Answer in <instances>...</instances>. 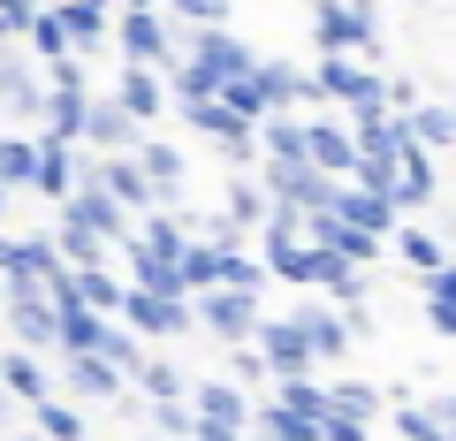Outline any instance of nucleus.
I'll return each instance as SVG.
<instances>
[{"label":"nucleus","mask_w":456,"mask_h":441,"mask_svg":"<svg viewBox=\"0 0 456 441\" xmlns=\"http://www.w3.org/2000/svg\"><path fill=\"white\" fill-rule=\"evenodd\" d=\"M31 0H0V53H23V38H31Z\"/></svg>","instance_id":"nucleus-32"},{"label":"nucleus","mask_w":456,"mask_h":441,"mask_svg":"<svg viewBox=\"0 0 456 441\" xmlns=\"http://www.w3.org/2000/svg\"><path fill=\"white\" fill-rule=\"evenodd\" d=\"M84 183V152L77 145H46L38 137V167H31V198H46V206H61L69 191Z\"/></svg>","instance_id":"nucleus-24"},{"label":"nucleus","mask_w":456,"mask_h":441,"mask_svg":"<svg viewBox=\"0 0 456 441\" xmlns=\"http://www.w3.org/2000/svg\"><path fill=\"white\" fill-rule=\"evenodd\" d=\"M107 99H114V107H122V115H130L145 137H152V122L175 115V99H167V77H152V69H114Z\"/></svg>","instance_id":"nucleus-12"},{"label":"nucleus","mask_w":456,"mask_h":441,"mask_svg":"<svg viewBox=\"0 0 456 441\" xmlns=\"http://www.w3.org/2000/svg\"><path fill=\"white\" fill-rule=\"evenodd\" d=\"M160 16H167L175 38H213V31L236 23V8H228V0H183V8H160Z\"/></svg>","instance_id":"nucleus-29"},{"label":"nucleus","mask_w":456,"mask_h":441,"mask_svg":"<svg viewBox=\"0 0 456 441\" xmlns=\"http://www.w3.org/2000/svg\"><path fill=\"white\" fill-rule=\"evenodd\" d=\"M183 244H191V206L183 213H145L122 244V282L145 297H183Z\"/></svg>","instance_id":"nucleus-2"},{"label":"nucleus","mask_w":456,"mask_h":441,"mask_svg":"<svg viewBox=\"0 0 456 441\" xmlns=\"http://www.w3.org/2000/svg\"><path fill=\"white\" fill-rule=\"evenodd\" d=\"M183 411H191L198 426H236V434L251 426V396H244V388H228L221 373H213V380H191V396H183Z\"/></svg>","instance_id":"nucleus-18"},{"label":"nucleus","mask_w":456,"mask_h":441,"mask_svg":"<svg viewBox=\"0 0 456 441\" xmlns=\"http://www.w3.org/2000/svg\"><path fill=\"white\" fill-rule=\"evenodd\" d=\"M183 441H244V434H236V426H198L191 419V434H183Z\"/></svg>","instance_id":"nucleus-34"},{"label":"nucleus","mask_w":456,"mask_h":441,"mask_svg":"<svg viewBox=\"0 0 456 441\" xmlns=\"http://www.w3.org/2000/svg\"><path fill=\"white\" fill-rule=\"evenodd\" d=\"M16 441H38V434H16Z\"/></svg>","instance_id":"nucleus-36"},{"label":"nucleus","mask_w":456,"mask_h":441,"mask_svg":"<svg viewBox=\"0 0 456 441\" xmlns=\"http://www.w3.org/2000/svg\"><path fill=\"white\" fill-rule=\"evenodd\" d=\"M0 396L16 411H38L53 396V358H23V350H0Z\"/></svg>","instance_id":"nucleus-22"},{"label":"nucleus","mask_w":456,"mask_h":441,"mask_svg":"<svg viewBox=\"0 0 456 441\" xmlns=\"http://www.w3.org/2000/svg\"><path fill=\"white\" fill-rule=\"evenodd\" d=\"M327 221H335V229H350V236H373V244H388V236L403 229L388 198H373V191H350V183L335 191V213H327Z\"/></svg>","instance_id":"nucleus-16"},{"label":"nucleus","mask_w":456,"mask_h":441,"mask_svg":"<svg viewBox=\"0 0 456 441\" xmlns=\"http://www.w3.org/2000/svg\"><path fill=\"white\" fill-rule=\"evenodd\" d=\"M114 327H122L137 350H175V343H191V297H145V290H122Z\"/></svg>","instance_id":"nucleus-4"},{"label":"nucleus","mask_w":456,"mask_h":441,"mask_svg":"<svg viewBox=\"0 0 456 441\" xmlns=\"http://www.w3.org/2000/svg\"><path fill=\"white\" fill-rule=\"evenodd\" d=\"M16 419H23V411L8 404V396H0V441H16Z\"/></svg>","instance_id":"nucleus-35"},{"label":"nucleus","mask_w":456,"mask_h":441,"mask_svg":"<svg viewBox=\"0 0 456 441\" xmlns=\"http://www.w3.org/2000/svg\"><path fill=\"white\" fill-rule=\"evenodd\" d=\"M122 388L152 411V404H183V396H191V373H183V358H167V350H145V358L130 365V380H122Z\"/></svg>","instance_id":"nucleus-15"},{"label":"nucleus","mask_w":456,"mask_h":441,"mask_svg":"<svg viewBox=\"0 0 456 441\" xmlns=\"http://www.w3.org/2000/svg\"><path fill=\"white\" fill-rule=\"evenodd\" d=\"M395 130H403V145H411V152L441 160V152L456 145V107H449V99H419L411 115H395Z\"/></svg>","instance_id":"nucleus-17"},{"label":"nucleus","mask_w":456,"mask_h":441,"mask_svg":"<svg viewBox=\"0 0 456 441\" xmlns=\"http://www.w3.org/2000/svg\"><path fill=\"white\" fill-rule=\"evenodd\" d=\"M31 434H38V441H84V434H92V419H84V411H69V404H53V396H46V404L31 411Z\"/></svg>","instance_id":"nucleus-31"},{"label":"nucleus","mask_w":456,"mask_h":441,"mask_svg":"<svg viewBox=\"0 0 456 441\" xmlns=\"http://www.w3.org/2000/svg\"><path fill=\"white\" fill-rule=\"evenodd\" d=\"M434 191H441V160H426V152L403 145V160H395V191H388L395 221H419V213L434 206Z\"/></svg>","instance_id":"nucleus-19"},{"label":"nucleus","mask_w":456,"mask_h":441,"mask_svg":"<svg viewBox=\"0 0 456 441\" xmlns=\"http://www.w3.org/2000/svg\"><path fill=\"white\" fill-rule=\"evenodd\" d=\"M281 320L297 327V343H305L312 373H320V365H342L350 350H358V343H350V327H342V312L327 305V297H297V305L281 312Z\"/></svg>","instance_id":"nucleus-8"},{"label":"nucleus","mask_w":456,"mask_h":441,"mask_svg":"<svg viewBox=\"0 0 456 441\" xmlns=\"http://www.w3.org/2000/svg\"><path fill=\"white\" fill-rule=\"evenodd\" d=\"M53 213H61L53 229H77V236H92V244H114V251L130 244V229H137L130 213L114 206L107 191H92V183H77V191H69V198H61V206H53Z\"/></svg>","instance_id":"nucleus-9"},{"label":"nucleus","mask_w":456,"mask_h":441,"mask_svg":"<svg viewBox=\"0 0 456 441\" xmlns=\"http://www.w3.org/2000/svg\"><path fill=\"white\" fill-rule=\"evenodd\" d=\"M388 251L403 259V274H411V282H434L441 266H449V244H441V236L426 229V221H403V229L388 236Z\"/></svg>","instance_id":"nucleus-25"},{"label":"nucleus","mask_w":456,"mask_h":441,"mask_svg":"<svg viewBox=\"0 0 456 441\" xmlns=\"http://www.w3.org/2000/svg\"><path fill=\"white\" fill-rule=\"evenodd\" d=\"M130 160H137V176H145V191H152V213H183L191 206V152H183L175 137H145Z\"/></svg>","instance_id":"nucleus-7"},{"label":"nucleus","mask_w":456,"mask_h":441,"mask_svg":"<svg viewBox=\"0 0 456 441\" xmlns=\"http://www.w3.org/2000/svg\"><path fill=\"white\" fill-rule=\"evenodd\" d=\"M31 167H38V137L31 130H0V191L8 198L31 191Z\"/></svg>","instance_id":"nucleus-30"},{"label":"nucleus","mask_w":456,"mask_h":441,"mask_svg":"<svg viewBox=\"0 0 456 441\" xmlns=\"http://www.w3.org/2000/svg\"><path fill=\"white\" fill-rule=\"evenodd\" d=\"M449 107H456V99H449Z\"/></svg>","instance_id":"nucleus-37"},{"label":"nucleus","mask_w":456,"mask_h":441,"mask_svg":"<svg viewBox=\"0 0 456 441\" xmlns=\"http://www.w3.org/2000/svg\"><path fill=\"white\" fill-rule=\"evenodd\" d=\"M122 290H130V282L114 274V266H92V274L61 282V305H84V312H99V320H114V312H122Z\"/></svg>","instance_id":"nucleus-26"},{"label":"nucleus","mask_w":456,"mask_h":441,"mask_svg":"<svg viewBox=\"0 0 456 441\" xmlns=\"http://www.w3.org/2000/svg\"><path fill=\"white\" fill-rule=\"evenodd\" d=\"M53 31H61L69 61H84V53H107V38H114V8H99V0H69V8H53Z\"/></svg>","instance_id":"nucleus-14"},{"label":"nucleus","mask_w":456,"mask_h":441,"mask_svg":"<svg viewBox=\"0 0 456 441\" xmlns=\"http://www.w3.org/2000/svg\"><path fill=\"white\" fill-rule=\"evenodd\" d=\"M259 46L236 31H213V38H175V69H167V99L175 107H198V99H228L236 84L251 77Z\"/></svg>","instance_id":"nucleus-1"},{"label":"nucleus","mask_w":456,"mask_h":441,"mask_svg":"<svg viewBox=\"0 0 456 441\" xmlns=\"http://www.w3.org/2000/svg\"><path fill=\"white\" fill-rule=\"evenodd\" d=\"M327 411H335V419H358V426L388 419V404H380V388H373V380H358V373L327 380Z\"/></svg>","instance_id":"nucleus-28"},{"label":"nucleus","mask_w":456,"mask_h":441,"mask_svg":"<svg viewBox=\"0 0 456 441\" xmlns=\"http://www.w3.org/2000/svg\"><path fill=\"white\" fill-rule=\"evenodd\" d=\"M213 213H221L228 229H236V236H244V244H251V236L266 229V213H274V206H266L259 176H221V206H213Z\"/></svg>","instance_id":"nucleus-23"},{"label":"nucleus","mask_w":456,"mask_h":441,"mask_svg":"<svg viewBox=\"0 0 456 441\" xmlns=\"http://www.w3.org/2000/svg\"><path fill=\"white\" fill-rule=\"evenodd\" d=\"M145 426H152V441H183V434H191V411H183V404H152Z\"/></svg>","instance_id":"nucleus-33"},{"label":"nucleus","mask_w":456,"mask_h":441,"mask_svg":"<svg viewBox=\"0 0 456 441\" xmlns=\"http://www.w3.org/2000/svg\"><path fill=\"white\" fill-rule=\"evenodd\" d=\"M53 404L107 411V404H122V373H107L99 358H53Z\"/></svg>","instance_id":"nucleus-11"},{"label":"nucleus","mask_w":456,"mask_h":441,"mask_svg":"<svg viewBox=\"0 0 456 441\" xmlns=\"http://www.w3.org/2000/svg\"><path fill=\"white\" fill-rule=\"evenodd\" d=\"M145 145V130H137L122 107H114L107 92H92V107H84V137H77V152L84 160H130V152Z\"/></svg>","instance_id":"nucleus-10"},{"label":"nucleus","mask_w":456,"mask_h":441,"mask_svg":"<svg viewBox=\"0 0 456 441\" xmlns=\"http://www.w3.org/2000/svg\"><path fill=\"white\" fill-rule=\"evenodd\" d=\"M0 327L23 358H53V305L46 297H0Z\"/></svg>","instance_id":"nucleus-13"},{"label":"nucleus","mask_w":456,"mask_h":441,"mask_svg":"<svg viewBox=\"0 0 456 441\" xmlns=\"http://www.w3.org/2000/svg\"><path fill=\"white\" fill-rule=\"evenodd\" d=\"M145 441H152V434H145Z\"/></svg>","instance_id":"nucleus-38"},{"label":"nucleus","mask_w":456,"mask_h":441,"mask_svg":"<svg viewBox=\"0 0 456 441\" xmlns=\"http://www.w3.org/2000/svg\"><path fill=\"white\" fill-rule=\"evenodd\" d=\"M107 46H122V69H152V77L175 69V31H167L160 8H122Z\"/></svg>","instance_id":"nucleus-6"},{"label":"nucleus","mask_w":456,"mask_h":441,"mask_svg":"<svg viewBox=\"0 0 456 441\" xmlns=\"http://www.w3.org/2000/svg\"><path fill=\"white\" fill-rule=\"evenodd\" d=\"M259 320H266V305H259V297H244V290L191 297V335H206V343H221V350H244L251 335H259Z\"/></svg>","instance_id":"nucleus-5"},{"label":"nucleus","mask_w":456,"mask_h":441,"mask_svg":"<svg viewBox=\"0 0 456 441\" xmlns=\"http://www.w3.org/2000/svg\"><path fill=\"white\" fill-rule=\"evenodd\" d=\"M305 167L327 183H350V130L335 115H305Z\"/></svg>","instance_id":"nucleus-21"},{"label":"nucleus","mask_w":456,"mask_h":441,"mask_svg":"<svg viewBox=\"0 0 456 441\" xmlns=\"http://www.w3.org/2000/svg\"><path fill=\"white\" fill-rule=\"evenodd\" d=\"M419 320H426V335L456 343V259L441 266L434 282H419Z\"/></svg>","instance_id":"nucleus-27"},{"label":"nucleus","mask_w":456,"mask_h":441,"mask_svg":"<svg viewBox=\"0 0 456 441\" xmlns=\"http://www.w3.org/2000/svg\"><path fill=\"white\" fill-rule=\"evenodd\" d=\"M305 31H312L320 61H365V69L388 61V16L365 8V0H327V8L305 16Z\"/></svg>","instance_id":"nucleus-3"},{"label":"nucleus","mask_w":456,"mask_h":441,"mask_svg":"<svg viewBox=\"0 0 456 441\" xmlns=\"http://www.w3.org/2000/svg\"><path fill=\"white\" fill-rule=\"evenodd\" d=\"M38 107H46V77H38V61L0 53V115H8V122H38Z\"/></svg>","instance_id":"nucleus-20"}]
</instances>
